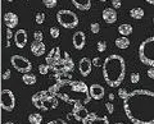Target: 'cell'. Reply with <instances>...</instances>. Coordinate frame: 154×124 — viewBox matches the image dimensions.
I'll use <instances>...</instances> for the list:
<instances>
[{"label": "cell", "mask_w": 154, "mask_h": 124, "mask_svg": "<svg viewBox=\"0 0 154 124\" xmlns=\"http://www.w3.org/2000/svg\"><path fill=\"white\" fill-rule=\"evenodd\" d=\"M123 110L132 124H154V92L135 90L123 100Z\"/></svg>", "instance_id": "1"}, {"label": "cell", "mask_w": 154, "mask_h": 124, "mask_svg": "<svg viewBox=\"0 0 154 124\" xmlns=\"http://www.w3.org/2000/svg\"><path fill=\"white\" fill-rule=\"evenodd\" d=\"M49 91L55 95L58 98H61L67 104L76 105H87L91 101L90 95V87L83 81H62L53 84Z\"/></svg>", "instance_id": "2"}, {"label": "cell", "mask_w": 154, "mask_h": 124, "mask_svg": "<svg viewBox=\"0 0 154 124\" xmlns=\"http://www.w3.org/2000/svg\"><path fill=\"white\" fill-rule=\"evenodd\" d=\"M126 76V63L121 55L112 54L103 63V77L109 87H118Z\"/></svg>", "instance_id": "3"}, {"label": "cell", "mask_w": 154, "mask_h": 124, "mask_svg": "<svg viewBox=\"0 0 154 124\" xmlns=\"http://www.w3.org/2000/svg\"><path fill=\"white\" fill-rule=\"evenodd\" d=\"M32 105L35 108L40 109L44 111H49V110H54L58 108L59 102H58V97L53 95L49 90H44V91H38L36 94L32 95Z\"/></svg>", "instance_id": "4"}, {"label": "cell", "mask_w": 154, "mask_h": 124, "mask_svg": "<svg viewBox=\"0 0 154 124\" xmlns=\"http://www.w3.org/2000/svg\"><path fill=\"white\" fill-rule=\"evenodd\" d=\"M139 59L143 64L154 67V36L146 38L139 46Z\"/></svg>", "instance_id": "5"}, {"label": "cell", "mask_w": 154, "mask_h": 124, "mask_svg": "<svg viewBox=\"0 0 154 124\" xmlns=\"http://www.w3.org/2000/svg\"><path fill=\"white\" fill-rule=\"evenodd\" d=\"M57 22L62 27L68 28V30H72V28L77 27V24L80 23L78 17L72 10H68V9H62L57 13Z\"/></svg>", "instance_id": "6"}, {"label": "cell", "mask_w": 154, "mask_h": 124, "mask_svg": "<svg viewBox=\"0 0 154 124\" xmlns=\"http://www.w3.org/2000/svg\"><path fill=\"white\" fill-rule=\"evenodd\" d=\"M10 64H12V67L17 70V72L23 73V74L30 73L31 69H32L31 62L22 55H13L12 58H10Z\"/></svg>", "instance_id": "7"}, {"label": "cell", "mask_w": 154, "mask_h": 124, "mask_svg": "<svg viewBox=\"0 0 154 124\" xmlns=\"http://www.w3.org/2000/svg\"><path fill=\"white\" fill-rule=\"evenodd\" d=\"M50 67V70L54 73H61V72H68L71 73L75 69V63H73L72 58H62L55 65H49Z\"/></svg>", "instance_id": "8"}, {"label": "cell", "mask_w": 154, "mask_h": 124, "mask_svg": "<svg viewBox=\"0 0 154 124\" xmlns=\"http://www.w3.org/2000/svg\"><path fill=\"white\" fill-rule=\"evenodd\" d=\"M16 106V96L10 90L5 88L1 91V108L5 111H13Z\"/></svg>", "instance_id": "9"}, {"label": "cell", "mask_w": 154, "mask_h": 124, "mask_svg": "<svg viewBox=\"0 0 154 124\" xmlns=\"http://www.w3.org/2000/svg\"><path fill=\"white\" fill-rule=\"evenodd\" d=\"M82 124H109L107 116H99L96 113H89V115L81 122Z\"/></svg>", "instance_id": "10"}, {"label": "cell", "mask_w": 154, "mask_h": 124, "mask_svg": "<svg viewBox=\"0 0 154 124\" xmlns=\"http://www.w3.org/2000/svg\"><path fill=\"white\" fill-rule=\"evenodd\" d=\"M61 59H62V56H61V47L57 46V47H53L50 51L48 52L46 59H45V63H46L48 65H55Z\"/></svg>", "instance_id": "11"}, {"label": "cell", "mask_w": 154, "mask_h": 124, "mask_svg": "<svg viewBox=\"0 0 154 124\" xmlns=\"http://www.w3.org/2000/svg\"><path fill=\"white\" fill-rule=\"evenodd\" d=\"M87 115H89V111H87V109L83 105H76V106H73L72 113L69 114V116H73L77 122H82V120L85 119Z\"/></svg>", "instance_id": "12"}, {"label": "cell", "mask_w": 154, "mask_h": 124, "mask_svg": "<svg viewBox=\"0 0 154 124\" xmlns=\"http://www.w3.org/2000/svg\"><path fill=\"white\" fill-rule=\"evenodd\" d=\"M93 69V60H90L89 58H82L78 63V70L81 73L82 77H87L91 73Z\"/></svg>", "instance_id": "13"}, {"label": "cell", "mask_w": 154, "mask_h": 124, "mask_svg": "<svg viewBox=\"0 0 154 124\" xmlns=\"http://www.w3.org/2000/svg\"><path fill=\"white\" fill-rule=\"evenodd\" d=\"M72 42H73L75 49H77V50H82V49L85 47V42H86L85 33H83L82 31H77V32H75V35H73V37H72Z\"/></svg>", "instance_id": "14"}, {"label": "cell", "mask_w": 154, "mask_h": 124, "mask_svg": "<svg viewBox=\"0 0 154 124\" xmlns=\"http://www.w3.org/2000/svg\"><path fill=\"white\" fill-rule=\"evenodd\" d=\"M27 38H29V36H27V32L21 28V30L16 31V33H14V42H16V46L18 49H23L24 46H26Z\"/></svg>", "instance_id": "15"}, {"label": "cell", "mask_w": 154, "mask_h": 124, "mask_svg": "<svg viewBox=\"0 0 154 124\" xmlns=\"http://www.w3.org/2000/svg\"><path fill=\"white\" fill-rule=\"evenodd\" d=\"M90 95H91V98H94V100H101L106 95V90L100 84L94 83L90 86Z\"/></svg>", "instance_id": "16"}, {"label": "cell", "mask_w": 154, "mask_h": 124, "mask_svg": "<svg viewBox=\"0 0 154 124\" xmlns=\"http://www.w3.org/2000/svg\"><path fill=\"white\" fill-rule=\"evenodd\" d=\"M103 19L104 22L108 24H113L116 21H117V12H116L114 8H106L103 10Z\"/></svg>", "instance_id": "17"}, {"label": "cell", "mask_w": 154, "mask_h": 124, "mask_svg": "<svg viewBox=\"0 0 154 124\" xmlns=\"http://www.w3.org/2000/svg\"><path fill=\"white\" fill-rule=\"evenodd\" d=\"M4 23L6 28H14L18 24V16L13 12H6L4 14Z\"/></svg>", "instance_id": "18"}, {"label": "cell", "mask_w": 154, "mask_h": 124, "mask_svg": "<svg viewBox=\"0 0 154 124\" xmlns=\"http://www.w3.org/2000/svg\"><path fill=\"white\" fill-rule=\"evenodd\" d=\"M31 52L35 55V56H41L44 55L45 50H46V47H45V44L44 42H40V41H34L32 44H31Z\"/></svg>", "instance_id": "19"}, {"label": "cell", "mask_w": 154, "mask_h": 124, "mask_svg": "<svg viewBox=\"0 0 154 124\" xmlns=\"http://www.w3.org/2000/svg\"><path fill=\"white\" fill-rule=\"evenodd\" d=\"M71 1L77 9L82 12H87L91 8V0H71Z\"/></svg>", "instance_id": "20"}, {"label": "cell", "mask_w": 154, "mask_h": 124, "mask_svg": "<svg viewBox=\"0 0 154 124\" xmlns=\"http://www.w3.org/2000/svg\"><path fill=\"white\" fill-rule=\"evenodd\" d=\"M132 26L128 23H123V24H120V27H118V33L121 35V36H130L132 33Z\"/></svg>", "instance_id": "21"}, {"label": "cell", "mask_w": 154, "mask_h": 124, "mask_svg": "<svg viewBox=\"0 0 154 124\" xmlns=\"http://www.w3.org/2000/svg\"><path fill=\"white\" fill-rule=\"evenodd\" d=\"M116 46H117L118 49H122V50H125V49H127L128 46H130V40H128L126 36H121L118 38H116L114 41Z\"/></svg>", "instance_id": "22"}, {"label": "cell", "mask_w": 154, "mask_h": 124, "mask_svg": "<svg viewBox=\"0 0 154 124\" xmlns=\"http://www.w3.org/2000/svg\"><path fill=\"white\" fill-rule=\"evenodd\" d=\"M128 14H130V17L134 19H143L144 18V9L143 8H132V9H130Z\"/></svg>", "instance_id": "23"}, {"label": "cell", "mask_w": 154, "mask_h": 124, "mask_svg": "<svg viewBox=\"0 0 154 124\" xmlns=\"http://www.w3.org/2000/svg\"><path fill=\"white\" fill-rule=\"evenodd\" d=\"M54 78L57 79V82H62V81H71L72 79V73H68V72L54 73Z\"/></svg>", "instance_id": "24"}, {"label": "cell", "mask_w": 154, "mask_h": 124, "mask_svg": "<svg viewBox=\"0 0 154 124\" xmlns=\"http://www.w3.org/2000/svg\"><path fill=\"white\" fill-rule=\"evenodd\" d=\"M22 81L26 84L31 86V84L36 83V76H35L34 73H26V74H23V76H22Z\"/></svg>", "instance_id": "25"}, {"label": "cell", "mask_w": 154, "mask_h": 124, "mask_svg": "<svg viewBox=\"0 0 154 124\" xmlns=\"http://www.w3.org/2000/svg\"><path fill=\"white\" fill-rule=\"evenodd\" d=\"M29 122L30 124H41L43 123V115L37 114V113H32L29 115Z\"/></svg>", "instance_id": "26"}, {"label": "cell", "mask_w": 154, "mask_h": 124, "mask_svg": "<svg viewBox=\"0 0 154 124\" xmlns=\"http://www.w3.org/2000/svg\"><path fill=\"white\" fill-rule=\"evenodd\" d=\"M38 72L43 74V76H46V74L50 72V67H49L46 63H45V64H40L38 65Z\"/></svg>", "instance_id": "27"}, {"label": "cell", "mask_w": 154, "mask_h": 124, "mask_svg": "<svg viewBox=\"0 0 154 124\" xmlns=\"http://www.w3.org/2000/svg\"><path fill=\"white\" fill-rule=\"evenodd\" d=\"M35 22H36L37 24H43V23L45 22V14H44L43 12L37 13L36 17H35Z\"/></svg>", "instance_id": "28"}, {"label": "cell", "mask_w": 154, "mask_h": 124, "mask_svg": "<svg viewBox=\"0 0 154 124\" xmlns=\"http://www.w3.org/2000/svg\"><path fill=\"white\" fill-rule=\"evenodd\" d=\"M43 3H44V5L46 6V8L51 9V8H54V6L58 4V0H43Z\"/></svg>", "instance_id": "29"}, {"label": "cell", "mask_w": 154, "mask_h": 124, "mask_svg": "<svg viewBox=\"0 0 154 124\" xmlns=\"http://www.w3.org/2000/svg\"><path fill=\"white\" fill-rule=\"evenodd\" d=\"M128 95H130V92H127V90H125V88H120L118 90V97H121L122 100H126L128 97Z\"/></svg>", "instance_id": "30"}, {"label": "cell", "mask_w": 154, "mask_h": 124, "mask_svg": "<svg viewBox=\"0 0 154 124\" xmlns=\"http://www.w3.org/2000/svg\"><path fill=\"white\" fill-rule=\"evenodd\" d=\"M59 35H61V31H59L58 27H50V36L53 38H58Z\"/></svg>", "instance_id": "31"}, {"label": "cell", "mask_w": 154, "mask_h": 124, "mask_svg": "<svg viewBox=\"0 0 154 124\" xmlns=\"http://www.w3.org/2000/svg\"><path fill=\"white\" fill-rule=\"evenodd\" d=\"M5 32H6V41H8V42H6V47H9V46H10V38L14 37V35H13L12 28H6Z\"/></svg>", "instance_id": "32"}, {"label": "cell", "mask_w": 154, "mask_h": 124, "mask_svg": "<svg viewBox=\"0 0 154 124\" xmlns=\"http://www.w3.org/2000/svg\"><path fill=\"white\" fill-rule=\"evenodd\" d=\"M90 31H91L93 33H99V31H100V24L98 23V22H94L90 24Z\"/></svg>", "instance_id": "33"}, {"label": "cell", "mask_w": 154, "mask_h": 124, "mask_svg": "<svg viewBox=\"0 0 154 124\" xmlns=\"http://www.w3.org/2000/svg\"><path fill=\"white\" fill-rule=\"evenodd\" d=\"M43 38H44V35H43L41 31H35V32H34V41L43 42Z\"/></svg>", "instance_id": "34"}, {"label": "cell", "mask_w": 154, "mask_h": 124, "mask_svg": "<svg viewBox=\"0 0 154 124\" xmlns=\"http://www.w3.org/2000/svg\"><path fill=\"white\" fill-rule=\"evenodd\" d=\"M130 81H131V83H139V81H140V74L139 73H131V76H130Z\"/></svg>", "instance_id": "35"}, {"label": "cell", "mask_w": 154, "mask_h": 124, "mask_svg": "<svg viewBox=\"0 0 154 124\" xmlns=\"http://www.w3.org/2000/svg\"><path fill=\"white\" fill-rule=\"evenodd\" d=\"M96 47H98V51H99V52H104V51H106V49H107L106 41H99V42H98V45H96Z\"/></svg>", "instance_id": "36"}, {"label": "cell", "mask_w": 154, "mask_h": 124, "mask_svg": "<svg viewBox=\"0 0 154 124\" xmlns=\"http://www.w3.org/2000/svg\"><path fill=\"white\" fill-rule=\"evenodd\" d=\"M106 109H107L108 114H113V113H114V106H113V104H112V101H107L106 102Z\"/></svg>", "instance_id": "37"}, {"label": "cell", "mask_w": 154, "mask_h": 124, "mask_svg": "<svg viewBox=\"0 0 154 124\" xmlns=\"http://www.w3.org/2000/svg\"><path fill=\"white\" fill-rule=\"evenodd\" d=\"M46 124H67V122L63 119H54V120H50V122H48Z\"/></svg>", "instance_id": "38"}, {"label": "cell", "mask_w": 154, "mask_h": 124, "mask_svg": "<svg viewBox=\"0 0 154 124\" xmlns=\"http://www.w3.org/2000/svg\"><path fill=\"white\" fill-rule=\"evenodd\" d=\"M112 5H113L114 9H120L122 3H121V0H112Z\"/></svg>", "instance_id": "39"}, {"label": "cell", "mask_w": 154, "mask_h": 124, "mask_svg": "<svg viewBox=\"0 0 154 124\" xmlns=\"http://www.w3.org/2000/svg\"><path fill=\"white\" fill-rule=\"evenodd\" d=\"M146 74H148L149 78L154 79V67H149V69H148V72H146Z\"/></svg>", "instance_id": "40"}, {"label": "cell", "mask_w": 154, "mask_h": 124, "mask_svg": "<svg viewBox=\"0 0 154 124\" xmlns=\"http://www.w3.org/2000/svg\"><path fill=\"white\" fill-rule=\"evenodd\" d=\"M9 78H10V69H6L3 73V79H9Z\"/></svg>", "instance_id": "41"}, {"label": "cell", "mask_w": 154, "mask_h": 124, "mask_svg": "<svg viewBox=\"0 0 154 124\" xmlns=\"http://www.w3.org/2000/svg\"><path fill=\"white\" fill-rule=\"evenodd\" d=\"M99 62H100V59L98 58V56H96V58H94V59H93V65L98 67V65H99Z\"/></svg>", "instance_id": "42"}, {"label": "cell", "mask_w": 154, "mask_h": 124, "mask_svg": "<svg viewBox=\"0 0 154 124\" xmlns=\"http://www.w3.org/2000/svg\"><path fill=\"white\" fill-rule=\"evenodd\" d=\"M108 97H109V101H113L114 100V94H109V95H108Z\"/></svg>", "instance_id": "43"}, {"label": "cell", "mask_w": 154, "mask_h": 124, "mask_svg": "<svg viewBox=\"0 0 154 124\" xmlns=\"http://www.w3.org/2000/svg\"><path fill=\"white\" fill-rule=\"evenodd\" d=\"M148 4H152V5H154V0H145Z\"/></svg>", "instance_id": "44"}, {"label": "cell", "mask_w": 154, "mask_h": 124, "mask_svg": "<svg viewBox=\"0 0 154 124\" xmlns=\"http://www.w3.org/2000/svg\"><path fill=\"white\" fill-rule=\"evenodd\" d=\"M5 124H16V123H13V122H6Z\"/></svg>", "instance_id": "45"}, {"label": "cell", "mask_w": 154, "mask_h": 124, "mask_svg": "<svg viewBox=\"0 0 154 124\" xmlns=\"http://www.w3.org/2000/svg\"><path fill=\"white\" fill-rule=\"evenodd\" d=\"M100 1H101V3H106V1H107V0H100Z\"/></svg>", "instance_id": "46"}, {"label": "cell", "mask_w": 154, "mask_h": 124, "mask_svg": "<svg viewBox=\"0 0 154 124\" xmlns=\"http://www.w3.org/2000/svg\"><path fill=\"white\" fill-rule=\"evenodd\" d=\"M6 1H9V3H10V1H14V0H6Z\"/></svg>", "instance_id": "47"}, {"label": "cell", "mask_w": 154, "mask_h": 124, "mask_svg": "<svg viewBox=\"0 0 154 124\" xmlns=\"http://www.w3.org/2000/svg\"><path fill=\"white\" fill-rule=\"evenodd\" d=\"M116 124H125V123H121V122H120V123H116Z\"/></svg>", "instance_id": "48"}, {"label": "cell", "mask_w": 154, "mask_h": 124, "mask_svg": "<svg viewBox=\"0 0 154 124\" xmlns=\"http://www.w3.org/2000/svg\"><path fill=\"white\" fill-rule=\"evenodd\" d=\"M153 23H154V17H153Z\"/></svg>", "instance_id": "49"}]
</instances>
